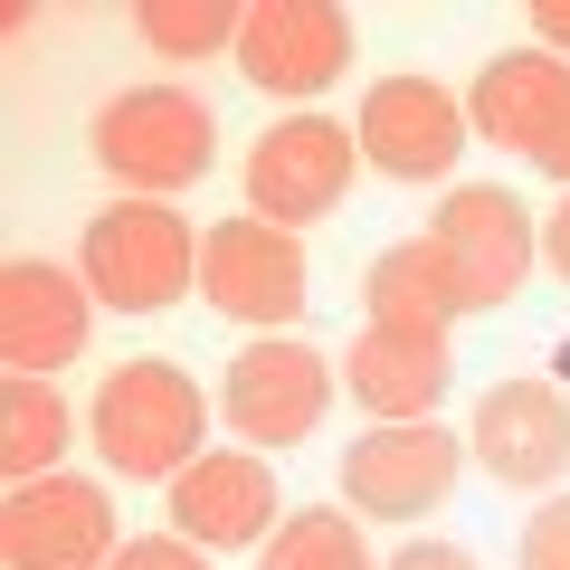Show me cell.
Masks as SVG:
<instances>
[{"label":"cell","mask_w":570,"mask_h":570,"mask_svg":"<svg viewBox=\"0 0 570 570\" xmlns=\"http://www.w3.org/2000/svg\"><path fill=\"white\" fill-rule=\"evenodd\" d=\"M475 466L494 485H551L570 466V400L551 381H494L475 400Z\"/></svg>","instance_id":"obj_13"},{"label":"cell","mask_w":570,"mask_h":570,"mask_svg":"<svg viewBox=\"0 0 570 570\" xmlns=\"http://www.w3.org/2000/svg\"><path fill=\"white\" fill-rule=\"evenodd\" d=\"M86 295L115 314H163L190 295V276H200V238H190V219L171 200H115L86 219Z\"/></svg>","instance_id":"obj_2"},{"label":"cell","mask_w":570,"mask_h":570,"mask_svg":"<svg viewBox=\"0 0 570 570\" xmlns=\"http://www.w3.org/2000/svg\"><path fill=\"white\" fill-rule=\"evenodd\" d=\"M86 352V285L48 257H10L0 266V362L10 381H48Z\"/></svg>","instance_id":"obj_12"},{"label":"cell","mask_w":570,"mask_h":570,"mask_svg":"<svg viewBox=\"0 0 570 570\" xmlns=\"http://www.w3.org/2000/svg\"><path fill=\"white\" fill-rule=\"evenodd\" d=\"M67 448V400L48 381H10V400H0V466L20 475H48V456Z\"/></svg>","instance_id":"obj_18"},{"label":"cell","mask_w":570,"mask_h":570,"mask_svg":"<svg viewBox=\"0 0 570 570\" xmlns=\"http://www.w3.org/2000/svg\"><path fill=\"white\" fill-rule=\"evenodd\" d=\"M523 570H570V494L523 523Z\"/></svg>","instance_id":"obj_21"},{"label":"cell","mask_w":570,"mask_h":570,"mask_svg":"<svg viewBox=\"0 0 570 570\" xmlns=\"http://www.w3.org/2000/svg\"><path fill=\"white\" fill-rule=\"evenodd\" d=\"M352 163L362 142L343 134L333 115H285L247 142V209L276 228H305V219H333L352 190Z\"/></svg>","instance_id":"obj_4"},{"label":"cell","mask_w":570,"mask_h":570,"mask_svg":"<svg viewBox=\"0 0 570 570\" xmlns=\"http://www.w3.org/2000/svg\"><path fill=\"white\" fill-rule=\"evenodd\" d=\"M532 163H542V171H551V181H561V190H570V96H561V115H551V134H542V142H532Z\"/></svg>","instance_id":"obj_23"},{"label":"cell","mask_w":570,"mask_h":570,"mask_svg":"<svg viewBox=\"0 0 570 570\" xmlns=\"http://www.w3.org/2000/svg\"><path fill=\"white\" fill-rule=\"evenodd\" d=\"M276 475H266V456L228 448V456H200V466L171 475V532L200 551H247L276 532Z\"/></svg>","instance_id":"obj_14"},{"label":"cell","mask_w":570,"mask_h":570,"mask_svg":"<svg viewBox=\"0 0 570 570\" xmlns=\"http://www.w3.org/2000/svg\"><path fill=\"white\" fill-rule=\"evenodd\" d=\"M428 238L448 247V276H456V305L466 314H494L523 295L532 276V219L513 209V190H448V209H438V228Z\"/></svg>","instance_id":"obj_9"},{"label":"cell","mask_w":570,"mask_h":570,"mask_svg":"<svg viewBox=\"0 0 570 570\" xmlns=\"http://www.w3.org/2000/svg\"><path fill=\"white\" fill-rule=\"evenodd\" d=\"M448 371H456V343H409V333H381V324H362V343L343 352V390L381 428L428 419V409L448 400Z\"/></svg>","instance_id":"obj_15"},{"label":"cell","mask_w":570,"mask_h":570,"mask_svg":"<svg viewBox=\"0 0 570 570\" xmlns=\"http://www.w3.org/2000/svg\"><path fill=\"white\" fill-rule=\"evenodd\" d=\"M362 305H371V324H381V333H409V343H448V324L466 314V305H456V276H448V247H438V238L381 247V257H371V276H362Z\"/></svg>","instance_id":"obj_16"},{"label":"cell","mask_w":570,"mask_h":570,"mask_svg":"<svg viewBox=\"0 0 570 570\" xmlns=\"http://www.w3.org/2000/svg\"><path fill=\"white\" fill-rule=\"evenodd\" d=\"M390 570H475V551H456V542H409Z\"/></svg>","instance_id":"obj_24"},{"label":"cell","mask_w":570,"mask_h":570,"mask_svg":"<svg viewBox=\"0 0 570 570\" xmlns=\"http://www.w3.org/2000/svg\"><path fill=\"white\" fill-rule=\"evenodd\" d=\"M266 570H371L362 532H352V513L314 504V513H285L276 532H266Z\"/></svg>","instance_id":"obj_20"},{"label":"cell","mask_w":570,"mask_h":570,"mask_svg":"<svg viewBox=\"0 0 570 570\" xmlns=\"http://www.w3.org/2000/svg\"><path fill=\"white\" fill-rule=\"evenodd\" d=\"M542 257H551V276L570 285V190H561V209H551V228H542Z\"/></svg>","instance_id":"obj_26"},{"label":"cell","mask_w":570,"mask_h":570,"mask_svg":"<svg viewBox=\"0 0 570 570\" xmlns=\"http://www.w3.org/2000/svg\"><path fill=\"white\" fill-rule=\"evenodd\" d=\"M0 561L10 570H115V494L86 475H29L0 504Z\"/></svg>","instance_id":"obj_5"},{"label":"cell","mask_w":570,"mask_h":570,"mask_svg":"<svg viewBox=\"0 0 570 570\" xmlns=\"http://www.w3.org/2000/svg\"><path fill=\"white\" fill-rule=\"evenodd\" d=\"M134 29H142V48H163V58H219V48H238L247 10H228V0H142Z\"/></svg>","instance_id":"obj_19"},{"label":"cell","mask_w":570,"mask_h":570,"mask_svg":"<svg viewBox=\"0 0 570 570\" xmlns=\"http://www.w3.org/2000/svg\"><path fill=\"white\" fill-rule=\"evenodd\" d=\"M352 10H333V0H257L238 29V77L257 86V96H324L333 77L352 67Z\"/></svg>","instance_id":"obj_8"},{"label":"cell","mask_w":570,"mask_h":570,"mask_svg":"<svg viewBox=\"0 0 570 570\" xmlns=\"http://www.w3.org/2000/svg\"><path fill=\"white\" fill-rule=\"evenodd\" d=\"M200 295L228 324H295L305 314V247H295V228L257 219V209L219 219L200 238Z\"/></svg>","instance_id":"obj_6"},{"label":"cell","mask_w":570,"mask_h":570,"mask_svg":"<svg viewBox=\"0 0 570 570\" xmlns=\"http://www.w3.org/2000/svg\"><path fill=\"white\" fill-rule=\"evenodd\" d=\"M324 409H333V362L314 343H238L219 381V419L247 448H295V438H314Z\"/></svg>","instance_id":"obj_7"},{"label":"cell","mask_w":570,"mask_h":570,"mask_svg":"<svg viewBox=\"0 0 570 570\" xmlns=\"http://www.w3.org/2000/svg\"><path fill=\"white\" fill-rule=\"evenodd\" d=\"M86 419H96L105 466L142 475V485H171L181 466H200V438H209V400L181 362H115Z\"/></svg>","instance_id":"obj_1"},{"label":"cell","mask_w":570,"mask_h":570,"mask_svg":"<svg viewBox=\"0 0 570 570\" xmlns=\"http://www.w3.org/2000/svg\"><path fill=\"white\" fill-rule=\"evenodd\" d=\"M466 105L448 96V86L428 77H381L362 96V163H381L390 181H438V171H456V153H466Z\"/></svg>","instance_id":"obj_10"},{"label":"cell","mask_w":570,"mask_h":570,"mask_svg":"<svg viewBox=\"0 0 570 570\" xmlns=\"http://www.w3.org/2000/svg\"><path fill=\"white\" fill-rule=\"evenodd\" d=\"M532 39H551V58H570V0H532Z\"/></svg>","instance_id":"obj_25"},{"label":"cell","mask_w":570,"mask_h":570,"mask_svg":"<svg viewBox=\"0 0 570 570\" xmlns=\"http://www.w3.org/2000/svg\"><path fill=\"white\" fill-rule=\"evenodd\" d=\"M115 570H209L200 542H181V532H153V542H124Z\"/></svg>","instance_id":"obj_22"},{"label":"cell","mask_w":570,"mask_h":570,"mask_svg":"<svg viewBox=\"0 0 570 570\" xmlns=\"http://www.w3.org/2000/svg\"><path fill=\"white\" fill-rule=\"evenodd\" d=\"M96 163L124 190H190L219 163V115L190 86H124L96 115Z\"/></svg>","instance_id":"obj_3"},{"label":"cell","mask_w":570,"mask_h":570,"mask_svg":"<svg viewBox=\"0 0 570 570\" xmlns=\"http://www.w3.org/2000/svg\"><path fill=\"white\" fill-rule=\"evenodd\" d=\"M561 96H570V67L551 58V48H513V58H485L466 124L494 153H532V142L551 134V115H561Z\"/></svg>","instance_id":"obj_17"},{"label":"cell","mask_w":570,"mask_h":570,"mask_svg":"<svg viewBox=\"0 0 570 570\" xmlns=\"http://www.w3.org/2000/svg\"><path fill=\"white\" fill-rule=\"evenodd\" d=\"M456 466H466V448H456L438 419L371 428V438H352V456H343V494H352L362 513H390V523H409V513L448 504Z\"/></svg>","instance_id":"obj_11"}]
</instances>
